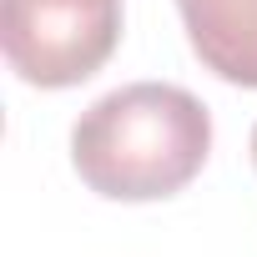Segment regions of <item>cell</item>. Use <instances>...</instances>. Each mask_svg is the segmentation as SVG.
I'll list each match as a JSON object with an SVG mask.
<instances>
[{"label":"cell","mask_w":257,"mask_h":257,"mask_svg":"<svg viewBox=\"0 0 257 257\" xmlns=\"http://www.w3.org/2000/svg\"><path fill=\"white\" fill-rule=\"evenodd\" d=\"M177 11L197 61L212 76L257 91V0H177Z\"/></svg>","instance_id":"3"},{"label":"cell","mask_w":257,"mask_h":257,"mask_svg":"<svg viewBox=\"0 0 257 257\" xmlns=\"http://www.w3.org/2000/svg\"><path fill=\"white\" fill-rule=\"evenodd\" d=\"M212 152L207 106L167 81L121 86L71 126L76 177L111 202H157L182 192Z\"/></svg>","instance_id":"1"},{"label":"cell","mask_w":257,"mask_h":257,"mask_svg":"<svg viewBox=\"0 0 257 257\" xmlns=\"http://www.w3.org/2000/svg\"><path fill=\"white\" fill-rule=\"evenodd\" d=\"M121 41V0H0V46L26 86L91 81Z\"/></svg>","instance_id":"2"},{"label":"cell","mask_w":257,"mask_h":257,"mask_svg":"<svg viewBox=\"0 0 257 257\" xmlns=\"http://www.w3.org/2000/svg\"><path fill=\"white\" fill-rule=\"evenodd\" d=\"M252 162H257V126H252Z\"/></svg>","instance_id":"4"}]
</instances>
